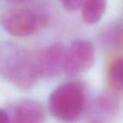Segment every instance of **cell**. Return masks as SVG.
I'll use <instances>...</instances> for the list:
<instances>
[{
  "mask_svg": "<svg viewBox=\"0 0 123 123\" xmlns=\"http://www.w3.org/2000/svg\"><path fill=\"white\" fill-rule=\"evenodd\" d=\"M8 1L14 3H26V2L30 1V0H8Z\"/></svg>",
  "mask_w": 123,
  "mask_h": 123,
  "instance_id": "12",
  "label": "cell"
},
{
  "mask_svg": "<svg viewBox=\"0 0 123 123\" xmlns=\"http://www.w3.org/2000/svg\"><path fill=\"white\" fill-rule=\"evenodd\" d=\"M0 123H11L10 117L3 109H0Z\"/></svg>",
  "mask_w": 123,
  "mask_h": 123,
  "instance_id": "11",
  "label": "cell"
},
{
  "mask_svg": "<svg viewBox=\"0 0 123 123\" xmlns=\"http://www.w3.org/2000/svg\"><path fill=\"white\" fill-rule=\"evenodd\" d=\"M64 8L68 11H75L83 7L85 0H60Z\"/></svg>",
  "mask_w": 123,
  "mask_h": 123,
  "instance_id": "10",
  "label": "cell"
},
{
  "mask_svg": "<svg viewBox=\"0 0 123 123\" xmlns=\"http://www.w3.org/2000/svg\"><path fill=\"white\" fill-rule=\"evenodd\" d=\"M106 9V0H85L82 7V18L86 24L94 25L101 19Z\"/></svg>",
  "mask_w": 123,
  "mask_h": 123,
  "instance_id": "8",
  "label": "cell"
},
{
  "mask_svg": "<svg viewBox=\"0 0 123 123\" xmlns=\"http://www.w3.org/2000/svg\"><path fill=\"white\" fill-rule=\"evenodd\" d=\"M0 72L14 86L25 90L33 87L41 76L36 54L13 44L0 51Z\"/></svg>",
  "mask_w": 123,
  "mask_h": 123,
  "instance_id": "1",
  "label": "cell"
},
{
  "mask_svg": "<svg viewBox=\"0 0 123 123\" xmlns=\"http://www.w3.org/2000/svg\"><path fill=\"white\" fill-rule=\"evenodd\" d=\"M86 105L84 86L79 82H67L58 86L49 97L51 113L59 121L71 123L78 121Z\"/></svg>",
  "mask_w": 123,
  "mask_h": 123,
  "instance_id": "2",
  "label": "cell"
},
{
  "mask_svg": "<svg viewBox=\"0 0 123 123\" xmlns=\"http://www.w3.org/2000/svg\"><path fill=\"white\" fill-rule=\"evenodd\" d=\"M46 18L27 8H13L1 17L3 29L14 37H26L33 34L38 28L44 25Z\"/></svg>",
  "mask_w": 123,
  "mask_h": 123,
  "instance_id": "3",
  "label": "cell"
},
{
  "mask_svg": "<svg viewBox=\"0 0 123 123\" xmlns=\"http://www.w3.org/2000/svg\"><path fill=\"white\" fill-rule=\"evenodd\" d=\"M95 60V52L89 41L78 39L71 44L67 49L65 72L67 75L74 76L92 67Z\"/></svg>",
  "mask_w": 123,
  "mask_h": 123,
  "instance_id": "4",
  "label": "cell"
},
{
  "mask_svg": "<svg viewBox=\"0 0 123 123\" xmlns=\"http://www.w3.org/2000/svg\"><path fill=\"white\" fill-rule=\"evenodd\" d=\"M107 82L112 92L123 93V58L112 60L107 70Z\"/></svg>",
  "mask_w": 123,
  "mask_h": 123,
  "instance_id": "9",
  "label": "cell"
},
{
  "mask_svg": "<svg viewBox=\"0 0 123 123\" xmlns=\"http://www.w3.org/2000/svg\"><path fill=\"white\" fill-rule=\"evenodd\" d=\"M121 109V100L117 94L105 92L92 100L88 108V117L91 123H106L112 121Z\"/></svg>",
  "mask_w": 123,
  "mask_h": 123,
  "instance_id": "6",
  "label": "cell"
},
{
  "mask_svg": "<svg viewBox=\"0 0 123 123\" xmlns=\"http://www.w3.org/2000/svg\"><path fill=\"white\" fill-rule=\"evenodd\" d=\"M10 121L11 123H44V108L36 100H22L14 107Z\"/></svg>",
  "mask_w": 123,
  "mask_h": 123,
  "instance_id": "7",
  "label": "cell"
},
{
  "mask_svg": "<svg viewBox=\"0 0 123 123\" xmlns=\"http://www.w3.org/2000/svg\"><path fill=\"white\" fill-rule=\"evenodd\" d=\"M66 46L62 43H55L36 54L41 75L55 77L65 70Z\"/></svg>",
  "mask_w": 123,
  "mask_h": 123,
  "instance_id": "5",
  "label": "cell"
}]
</instances>
